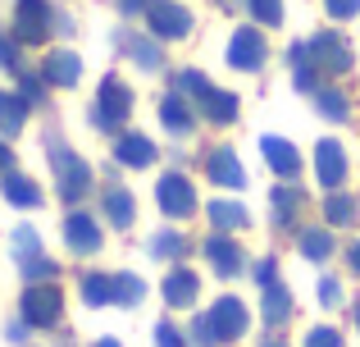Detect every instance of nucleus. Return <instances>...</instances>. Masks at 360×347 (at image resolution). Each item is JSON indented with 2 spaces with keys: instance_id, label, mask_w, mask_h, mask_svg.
Instances as JSON below:
<instances>
[{
  "instance_id": "8",
  "label": "nucleus",
  "mask_w": 360,
  "mask_h": 347,
  "mask_svg": "<svg viewBox=\"0 0 360 347\" xmlns=\"http://www.w3.org/2000/svg\"><path fill=\"white\" fill-rule=\"evenodd\" d=\"M155 201H160V210H165L169 220H187V215L196 210V192H192V183H187L183 174H165L160 178Z\"/></svg>"
},
{
  "instance_id": "42",
  "label": "nucleus",
  "mask_w": 360,
  "mask_h": 347,
  "mask_svg": "<svg viewBox=\"0 0 360 347\" xmlns=\"http://www.w3.org/2000/svg\"><path fill=\"white\" fill-rule=\"evenodd\" d=\"M146 5H150V0H119L123 14H137V9H146Z\"/></svg>"
},
{
  "instance_id": "43",
  "label": "nucleus",
  "mask_w": 360,
  "mask_h": 347,
  "mask_svg": "<svg viewBox=\"0 0 360 347\" xmlns=\"http://www.w3.org/2000/svg\"><path fill=\"white\" fill-rule=\"evenodd\" d=\"M347 260H352V270H356V275H360V242H356L352 251H347Z\"/></svg>"
},
{
  "instance_id": "1",
  "label": "nucleus",
  "mask_w": 360,
  "mask_h": 347,
  "mask_svg": "<svg viewBox=\"0 0 360 347\" xmlns=\"http://www.w3.org/2000/svg\"><path fill=\"white\" fill-rule=\"evenodd\" d=\"M246 324H251V315H246V306L238 302V297H219V302H214L210 311L192 324V339H196V347L238 343L242 334H246Z\"/></svg>"
},
{
  "instance_id": "34",
  "label": "nucleus",
  "mask_w": 360,
  "mask_h": 347,
  "mask_svg": "<svg viewBox=\"0 0 360 347\" xmlns=\"http://www.w3.org/2000/svg\"><path fill=\"white\" fill-rule=\"evenodd\" d=\"M251 5V14L260 18L264 27H278L283 23V0H246Z\"/></svg>"
},
{
  "instance_id": "46",
  "label": "nucleus",
  "mask_w": 360,
  "mask_h": 347,
  "mask_svg": "<svg viewBox=\"0 0 360 347\" xmlns=\"http://www.w3.org/2000/svg\"><path fill=\"white\" fill-rule=\"evenodd\" d=\"M260 347H288V343H278V339H269V343H260Z\"/></svg>"
},
{
  "instance_id": "37",
  "label": "nucleus",
  "mask_w": 360,
  "mask_h": 347,
  "mask_svg": "<svg viewBox=\"0 0 360 347\" xmlns=\"http://www.w3.org/2000/svg\"><path fill=\"white\" fill-rule=\"evenodd\" d=\"M315 101H319V115H328V119H347V101L338 96V92H315Z\"/></svg>"
},
{
  "instance_id": "33",
  "label": "nucleus",
  "mask_w": 360,
  "mask_h": 347,
  "mask_svg": "<svg viewBox=\"0 0 360 347\" xmlns=\"http://www.w3.org/2000/svg\"><path fill=\"white\" fill-rule=\"evenodd\" d=\"M146 251H150V256H178V251H187V242L183 238H178V233H155V238H150L146 242Z\"/></svg>"
},
{
  "instance_id": "27",
  "label": "nucleus",
  "mask_w": 360,
  "mask_h": 347,
  "mask_svg": "<svg viewBox=\"0 0 360 347\" xmlns=\"http://www.w3.org/2000/svg\"><path fill=\"white\" fill-rule=\"evenodd\" d=\"M82 302H87V306L115 302V275H87V279H82Z\"/></svg>"
},
{
  "instance_id": "30",
  "label": "nucleus",
  "mask_w": 360,
  "mask_h": 347,
  "mask_svg": "<svg viewBox=\"0 0 360 347\" xmlns=\"http://www.w3.org/2000/svg\"><path fill=\"white\" fill-rule=\"evenodd\" d=\"M210 220H214V229H242L246 224V210L238 201H214L210 206Z\"/></svg>"
},
{
  "instance_id": "10",
  "label": "nucleus",
  "mask_w": 360,
  "mask_h": 347,
  "mask_svg": "<svg viewBox=\"0 0 360 347\" xmlns=\"http://www.w3.org/2000/svg\"><path fill=\"white\" fill-rule=\"evenodd\" d=\"M132 110V92L123 87L119 78H105L101 82V101H96V124L101 128H119Z\"/></svg>"
},
{
  "instance_id": "16",
  "label": "nucleus",
  "mask_w": 360,
  "mask_h": 347,
  "mask_svg": "<svg viewBox=\"0 0 360 347\" xmlns=\"http://www.w3.org/2000/svg\"><path fill=\"white\" fill-rule=\"evenodd\" d=\"M205 174H210L219 187H242L246 183V174L238 165V151H229V146H214V151L205 156Z\"/></svg>"
},
{
  "instance_id": "26",
  "label": "nucleus",
  "mask_w": 360,
  "mask_h": 347,
  "mask_svg": "<svg viewBox=\"0 0 360 347\" xmlns=\"http://www.w3.org/2000/svg\"><path fill=\"white\" fill-rule=\"evenodd\" d=\"M356 196H347V192H328V201H324V220H328V229H342V224H356Z\"/></svg>"
},
{
  "instance_id": "3",
  "label": "nucleus",
  "mask_w": 360,
  "mask_h": 347,
  "mask_svg": "<svg viewBox=\"0 0 360 347\" xmlns=\"http://www.w3.org/2000/svg\"><path fill=\"white\" fill-rule=\"evenodd\" d=\"M64 315V297L55 284H32L23 293V324L27 329H51V324H60Z\"/></svg>"
},
{
  "instance_id": "15",
  "label": "nucleus",
  "mask_w": 360,
  "mask_h": 347,
  "mask_svg": "<svg viewBox=\"0 0 360 347\" xmlns=\"http://www.w3.org/2000/svg\"><path fill=\"white\" fill-rule=\"evenodd\" d=\"M260 156L269 160V170L278 178H297L301 174V156L292 142H283V137H260Z\"/></svg>"
},
{
  "instance_id": "7",
  "label": "nucleus",
  "mask_w": 360,
  "mask_h": 347,
  "mask_svg": "<svg viewBox=\"0 0 360 347\" xmlns=\"http://www.w3.org/2000/svg\"><path fill=\"white\" fill-rule=\"evenodd\" d=\"M51 23H55V14H51V5L46 0H18V14H14V37L18 42H46L51 37Z\"/></svg>"
},
{
  "instance_id": "35",
  "label": "nucleus",
  "mask_w": 360,
  "mask_h": 347,
  "mask_svg": "<svg viewBox=\"0 0 360 347\" xmlns=\"http://www.w3.org/2000/svg\"><path fill=\"white\" fill-rule=\"evenodd\" d=\"M155 347H187V334L178 329L174 320H160L155 324Z\"/></svg>"
},
{
  "instance_id": "38",
  "label": "nucleus",
  "mask_w": 360,
  "mask_h": 347,
  "mask_svg": "<svg viewBox=\"0 0 360 347\" xmlns=\"http://www.w3.org/2000/svg\"><path fill=\"white\" fill-rule=\"evenodd\" d=\"M0 69L23 73V69H18V46H14V37H5V32H0Z\"/></svg>"
},
{
  "instance_id": "41",
  "label": "nucleus",
  "mask_w": 360,
  "mask_h": 347,
  "mask_svg": "<svg viewBox=\"0 0 360 347\" xmlns=\"http://www.w3.org/2000/svg\"><path fill=\"white\" fill-rule=\"evenodd\" d=\"M328 5V14L333 18H352V14H360V0H324Z\"/></svg>"
},
{
  "instance_id": "29",
  "label": "nucleus",
  "mask_w": 360,
  "mask_h": 347,
  "mask_svg": "<svg viewBox=\"0 0 360 347\" xmlns=\"http://www.w3.org/2000/svg\"><path fill=\"white\" fill-rule=\"evenodd\" d=\"M301 251H306L310 260L333 256V233H328V229H306V233H301Z\"/></svg>"
},
{
  "instance_id": "14",
  "label": "nucleus",
  "mask_w": 360,
  "mask_h": 347,
  "mask_svg": "<svg viewBox=\"0 0 360 347\" xmlns=\"http://www.w3.org/2000/svg\"><path fill=\"white\" fill-rule=\"evenodd\" d=\"M41 78L51 82V87H78L82 60L73 51H51V55H46V64H41Z\"/></svg>"
},
{
  "instance_id": "44",
  "label": "nucleus",
  "mask_w": 360,
  "mask_h": 347,
  "mask_svg": "<svg viewBox=\"0 0 360 347\" xmlns=\"http://www.w3.org/2000/svg\"><path fill=\"white\" fill-rule=\"evenodd\" d=\"M5 165H9V146L0 142V174H5Z\"/></svg>"
},
{
  "instance_id": "28",
  "label": "nucleus",
  "mask_w": 360,
  "mask_h": 347,
  "mask_svg": "<svg viewBox=\"0 0 360 347\" xmlns=\"http://www.w3.org/2000/svg\"><path fill=\"white\" fill-rule=\"evenodd\" d=\"M123 51L137 60V69H146V73L160 69V46H150L146 37H123Z\"/></svg>"
},
{
  "instance_id": "2",
  "label": "nucleus",
  "mask_w": 360,
  "mask_h": 347,
  "mask_svg": "<svg viewBox=\"0 0 360 347\" xmlns=\"http://www.w3.org/2000/svg\"><path fill=\"white\" fill-rule=\"evenodd\" d=\"M178 92L187 96V106H201L205 119H214V124H233V119H238V96H233V92H219L210 78H201L196 69L178 73Z\"/></svg>"
},
{
  "instance_id": "20",
  "label": "nucleus",
  "mask_w": 360,
  "mask_h": 347,
  "mask_svg": "<svg viewBox=\"0 0 360 347\" xmlns=\"http://www.w3.org/2000/svg\"><path fill=\"white\" fill-rule=\"evenodd\" d=\"M160 124H165L169 133H178V137L192 133L196 115H192V106H187V96H165V101H160Z\"/></svg>"
},
{
  "instance_id": "31",
  "label": "nucleus",
  "mask_w": 360,
  "mask_h": 347,
  "mask_svg": "<svg viewBox=\"0 0 360 347\" xmlns=\"http://www.w3.org/2000/svg\"><path fill=\"white\" fill-rule=\"evenodd\" d=\"M297 206H301V192H297V187H278V192H274V220L288 224L292 215H297Z\"/></svg>"
},
{
  "instance_id": "11",
  "label": "nucleus",
  "mask_w": 360,
  "mask_h": 347,
  "mask_svg": "<svg viewBox=\"0 0 360 347\" xmlns=\"http://www.w3.org/2000/svg\"><path fill=\"white\" fill-rule=\"evenodd\" d=\"M315 174H319V183H324L328 192H338V187L347 183V151H342V142L324 137V142L315 146Z\"/></svg>"
},
{
  "instance_id": "32",
  "label": "nucleus",
  "mask_w": 360,
  "mask_h": 347,
  "mask_svg": "<svg viewBox=\"0 0 360 347\" xmlns=\"http://www.w3.org/2000/svg\"><path fill=\"white\" fill-rule=\"evenodd\" d=\"M115 302L119 306H137L141 302V279L137 275H115Z\"/></svg>"
},
{
  "instance_id": "9",
  "label": "nucleus",
  "mask_w": 360,
  "mask_h": 347,
  "mask_svg": "<svg viewBox=\"0 0 360 347\" xmlns=\"http://www.w3.org/2000/svg\"><path fill=\"white\" fill-rule=\"evenodd\" d=\"M260 64H264V37H260V27H238L233 42H229V69L255 73Z\"/></svg>"
},
{
  "instance_id": "21",
  "label": "nucleus",
  "mask_w": 360,
  "mask_h": 347,
  "mask_svg": "<svg viewBox=\"0 0 360 347\" xmlns=\"http://www.w3.org/2000/svg\"><path fill=\"white\" fill-rule=\"evenodd\" d=\"M288 315H292V293L283 284H269V288H260V320L264 324H288Z\"/></svg>"
},
{
  "instance_id": "17",
  "label": "nucleus",
  "mask_w": 360,
  "mask_h": 347,
  "mask_svg": "<svg viewBox=\"0 0 360 347\" xmlns=\"http://www.w3.org/2000/svg\"><path fill=\"white\" fill-rule=\"evenodd\" d=\"M205 256H210V265H214L219 279H233L242 270V247L233 238H224V233H214V238L205 242Z\"/></svg>"
},
{
  "instance_id": "24",
  "label": "nucleus",
  "mask_w": 360,
  "mask_h": 347,
  "mask_svg": "<svg viewBox=\"0 0 360 347\" xmlns=\"http://www.w3.org/2000/svg\"><path fill=\"white\" fill-rule=\"evenodd\" d=\"M23 119H27V101L14 96V92H0V133L14 137L23 128Z\"/></svg>"
},
{
  "instance_id": "4",
  "label": "nucleus",
  "mask_w": 360,
  "mask_h": 347,
  "mask_svg": "<svg viewBox=\"0 0 360 347\" xmlns=\"http://www.w3.org/2000/svg\"><path fill=\"white\" fill-rule=\"evenodd\" d=\"M51 160H55V178H60V196H64V201L87 196V187H91L87 160H78V156H73L69 146H60V142H51Z\"/></svg>"
},
{
  "instance_id": "25",
  "label": "nucleus",
  "mask_w": 360,
  "mask_h": 347,
  "mask_svg": "<svg viewBox=\"0 0 360 347\" xmlns=\"http://www.w3.org/2000/svg\"><path fill=\"white\" fill-rule=\"evenodd\" d=\"M132 210H137V206H132V192H128V187H110V192H105V220L115 224V229H128V224H132Z\"/></svg>"
},
{
  "instance_id": "12",
  "label": "nucleus",
  "mask_w": 360,
  "mask_h": 347,
  "mask_svg": "<svg viewBox=\"0 0 360 347\" xmlns=\"http://www.w3.org/2000/svg\"><path fill=\"white\" fill-rule=\"evenodd\" d=\"M64 242H69V251H78V256H96V251H101L96 220H91L87 210H73L69 220H64Z\"/></svg>"
},
{
  "instance_id": "5",
  "label": "nucleus",
  "mask_w": 360,
  "mask_h": 347,
  "mask_svg": "<svg viewBox=\"0 0 360 347\" xmlns=\"http://www.w3.org/2000/svg\"><path fill=\"white\" fill-rule=\"evenodd\" d=\"M41 251L46 247H41V238H37V229H14V265L23 270L32 284H41V279L51 284L55 279V260H46Z\"/></svg>"
},
{
  "instance_id": "19",
  "label": "nucleus",
  "mask_w": 360,
  "mask_h": 347,
  "mask_svg": "<svg viewBox=\"0 0 360 347\" xmlns=\"http://www.w3.org/2000/svg\"><path fill=\"white\" fill-rule=\"evenodd\" d=\"M196 293H201V279H196L192 270H169V279H165V302L174 306V311L192 306Z\"/></svg>"
},
{
  "instance_id": "18",
  "label": "nucleus",
  "mask_w": 360,
  "mask_h": 347,
  "mask_svg": "<svg viewBox=\"0 0 360 347\" xmlns=\"http://www.w3.org/2000/svg\"><path fill=\"white\" fill-rule=\"evenodd\" d=\"M115 160L128 165V170H146V165L155 160V142L141 137V133H123L119 142H115Z\"/></svg>"
},
{
  "instance_id": "22",
  "label": "nucleus",
  "mask_w": 360,
  "mask_h": 347,
  "mask_svg": "<svg viewBox=\"0 0 360 347\" xmlns=\"http://www.w3.org/2000/svg\"><path fill=\"white\" fill-rule=\"evenodd\" d=\"M0 192H5V201L18 206V210H32V206H41V187H37L32 178H23V174L0 178Z\"/></svg>"
},
{
  "instance_id": "47",
  "label": "nucleus",
  "mask_w": 360,
  "mask_h": 347,
  "mask_svg": "<svg viewBox=\"0 0 360 347\" xmlns=\"http://www.w3.org/2000/svg\"><path fill=\"white\" fill-rule=\"evenodd\" d=\"M356 324H360V306H356Z\"/></svg>"
},
{
  "instance_id": "13",
  "label": "nucleus",
  "mask_w": 360,
  "mask_h": 347,
  "mask_svg": "<svg viewBox=\"0 0 360 347\" xmlns=\"http://www.w3.org/2000/svg\"><path fill=\"white\" fill-rule=\"evenodd\" d=\"M310 55H315V64L328 69V73H347V69H352V51H347V42L338 32L315 37V42H310Z\"/></svg>"
},
{
  "instance_id": "39",
  "label": "nucleus",
  "mask_w": 360,
  "mask_h": 347,
  "mask_svg": "<svg viewBox=\"0 0 360 347\" xmlns=\"http://www.w3.org/2000/svg\"><path fill=\"white\" fill-rule=\"evenodd\" d=\"M319 302L324 306H342V284H338V279H319Z\"/></svg>"
},
{
  "instance_id": "6",
  "label": "nucleus",
  "mask_w": 360,
  "mask_h": 347,
  "mask_svg": "<svg viewBox=\"0 0 360 347\" xmlns=\"http://www.w3.org/2000/svg\"><path fill=\"white\" fill-rule=\"evenodd\" d=\"M146 23H150V32L165 37V42L192 32V14H187L178 0H150V5H146Z\"/></svg>"
},
{
  "instance_id": "45",
  "label": "nucleus",
  "mask_w": 360,
  "mask_h": 347,
  "mask_svg": "<svg viewBox=\"0 0 360 347\" xmlns=\"http://www.w3.org/2000/svg\"><path fill=\"white\" fill-rule=\"evenodd\" d=\"M91 347H123V343H115V339H101V343H91Z\"/></svg>"
},
{
  "instance_id": "23",
  "label": "nucleus",
  "mask_w": 360,
  "mask_h": 347,
  "mask_svg": "<svg viewBox=\"0 0 360 347\" xmlns=\"http://www.w3.org/2000/svg\"><path fill=\"white\" fill-rule=\"evenodd\" d=\"M288 64H292V78H297L301 92H315V55H310V46H292L288 51Z\"/></svg>"
},
{
  "instance_id": "36",
  "label": "nucleus",
  "mask_w": 360,
  "mask_h": 347,
  "mask_svg": "<svg viewBox=\"0 0 360 347\" xmlns=\"http://www.w3.org/2000/svg\"><path fill=\"white\" fill-rule=\"evenodd\" d=\"M306 347H342V334H338L333 324H315V329L306 334Z\"/></svg>"
},
{
  "instance_id": "40",
  "label": "nucleus",
  "mask_w": 360,
  "mask_h": 347,
  "mask_svg": "<svg viewBox=\"0 0 360 347\" xmlns=\"http://www.w3.org/2000/svg\"><path fill=\"white\" fill-rule=\"evenodd\" d=\"M255 284H260V288H269V284H278V265H274V260H269V256H264V260H260V265H255Z\"/></svg>"
}]
</instances>
